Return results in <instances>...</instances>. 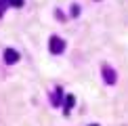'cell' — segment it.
<instances>
[{"instance_id":"5b68a950","label":"cell","mask_w":128,"mask_h":126,"mask_svg":"<svg viewBox=\"0 0 128 126\" xmlns=\"http://www.w3.org/2000/svg\"><path fill=\"white\" fill-rule=\"evenodd\" d=\"M61 99H63V90H61V88L52 90V94H50V103H52V105H59Z\"/></svg>"},{"instance_id":"277c9868","label":"cell","mask_w":128,"mask_h":126,"mask_svg":"<svg viewBox=\"0 0 128 126\" xmlns=\"http://www.w3.org/2000/svg\"><path fill=\"white\" fill-rule=\"evenodd\" d=\"M74 105H76V97H74V94H67V97H65V103H63V109H65V114L72 112Z\"/></svg>"},{"instance_id":"ba28073f","label":"cell","mask_w":128,"mask_h":126,"mask_svg":"<svg viewBox=\"0 0 128 126\" xmlns=\"http://www.w3.org/2000/svg\"><path fill=\"white\" fill-rule=\"evenodd\" d=\"M69 13H72V17H76V15L80 13V10H78V6H76V4H74V6H72V10H69Z\"/></svg>"},{"instance_id":"7a4b0ae2","label":"cell","mask_w":128,"mask_h":126,"mask_svg":"<svg viewBox=\"0 0 128 126\" xmlns=\"http://www.w3.org/2000/svg\"><path fill=\"white\" fill-rule=\"evenodd\" d=\"M103 80L107 84H116L118 82V76H116V70L111 65H103Z\"/></svg>"},{"instance_id":"8992f818","label":"cell","mask_w":128,"mask_h":126,"mask_svg":"<svg viewBox=\"0 0 128 126\" xmlns=\"http://www.w3.org/2000/svg\"><path fill=\"white\" fill-rule=\"evenodd\" d=\"M8 4H13V6H23V0H8Z\"/></svg>"},{"instance_id":"3957f363","label":"cell","mask_w":128,"mask_h":126,"mask_svg":"<svg viewBox=\"0 0 128 126\" xmlns=\"http://www.w3.org/2000/svg\"><path fill=\"white\" fill-rule=\"evenodd\" d=\"M2 57H4V63H8V65H13V63L19 61V52L15 50V48H4Z\"/></svg>"},{"instance_id":"52a82bcc","label":"cell","mask_w":128,"mask_h":126,"mask_svg":"<svg viewBox=\"0 0 128 126\" xmlns=\"http://www.w3.org/2000/svg\"><path fill=\"white\" fill-rule=\"evenodd\" d=\"M8 6V0H0V10H4Z\"/></svg>"},{"instance_id":"6da1fadb","label":"cell","mask_w":128,"mask_h":126,"mask_svg":"<svg viewBox=\"0 0 128 126\" xmlns=\"http://www.w3.org/2000/svg\"><path fill=\"white\" fill-rule=\"evenodd\" d=\"M48 48L52 55H61L63 50H65V42H63L59 36H50V40H48Z\"/></svg>"},{"instance_id":"9c48e42d","label":"cell","mask_w":128,"mask_h":126,"mask_svg":"<svg viewBox=\"0 0 128 126\" xmlns=\"http://www.w3.org/2000/svg\"><path fill=\"white\" fill-rule=\"evenodd\" d=\"M92 126H97V124H92Z\"/></svg>"}]
</instances>
